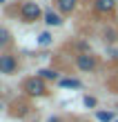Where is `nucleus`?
Masks as SVG:
<instances>
[{
    "mask_svg": "<svg viewBox=\"0 0 118 122\" xmlns=\"http://www.w3.org/2000/svg\"><path fill=\"white\" fill-rule=\"evenodd\" d=\"M22 91L29 98H42V96H47V82L38 76H29L22 82Z\"/></svg>",
    "mask_w": 118,
    "mask_h": 122,
    "instance_id": "nucleus-1",
    "label": "nucleus"
},
{
    "mask_svg": "<svg viewBox=\"0 0 118 122\" xmlns=\"http://www.w3.org/2000/svg\"><path fill=\"white\" fill-rule=\"evenodd\" d=\"M73 64H76V69H80V71H94V69H98V58H96L91 51H87V53L78 51L76 58H73Z\"/></svg>",
    "mask_w": 118,
    "mask_h": 122,
    "instance_id": "nucleus-2",
    "label": "nucleus"
},
{
    "mask_svg": "<svg viewBox=\"0 0 118 122\" xmlns=\"http://www.w3.org/2000/svg\"><path fill=\"white\" fill-rule=\"evenodd\" d=\"M20 18H22L25 22H38V20L42 18V9L36 2L27 0V2L20 5Z\"/></svg>",
    "mask_w": 118,
    "mask_h": 122,
    "instance_id": "nucleus-3",
    "label": "nucleus"
},
{
    "mask_svg": "<svg viewBox=\"0 0 118 122\" xmlns=\"http://www.w3.org/2000/svg\"><path fill=\"white\" fill-rule=\"evenodd\" d=\"M16 69H18V58H16V56L0 53V73L11 76V73H16Z\"/></svg>",
    "mask_w": 118,
    "mask_h": 122,
    "instance_id": "nucleus-4",
    "label": "nucleus"
},
{
    "mask_svg": "<svg viewBox=\"0 0 118 122\" xmlns=\"http://www.w3.org/2000/svg\"><path fill=\"white\" fill-rule=\"evenodd\" d=\"M118 9V2L116 0H94V11L98 16H109Z\"/></svg>",
    "mask_w": 118,
    "mask_h": 122,
    "instance_id": "nucleus-5",
    "label": "nucleus"
},
{
    "mask_svg": "<svg viewBox=\"0 0 118 122\" xmlns=\"http://www.w3.org/2000/svg\"><path fill=\"white\" fill-rule=\"evenodd\" d=\"M78 2L80 0H54V7H56V11L60 13V16H69V13L76 11Z\"/></svg>",
    "mask_w": 118,
    "mask_h": 122,
    "instance_id": "nucleus-6",
    "label": "nucleus"
},
{
    "mask_svg": "<svg viewBox=\"0 0 118 122\" xmlns=\"http://www.w3.org/2000/svg\"><path fill=\"white\" fill-rule=\"evenodd\" d=\"M45 22L49 27H60L62 25V16L58 11H45Z\"/></svg>",
    "mask_w": 118,
    "mask_h": 122,
    "instance_id": "nucleus-7",
    "label": "nucleus"
},
{
    "mask_svg": "<svg viewBox=\"0 0 118 122\" xmlns=\"http://www.w3.org/2000/svg\"><path fill=\"white\" fill-rule=\"evenodd\" d=\"M58 84H60L62 89H80V87H83V82H80V80H73V78H60Z\"/></svg>",
    "mask_w": 118,
    "mask_h": 122,
    "instance_id": "nucleus-8",
    "label": "nucleus"
},
{
    "mask_svg": "<svg viewBox=\"0 0 118 122\" xmlns=\"http://www.w3.org/2000/svg\"><path fill=\"white\" fill-rule=\"evenodd\" d=\"M38 78H42L45 82H47V80H56V82L60 80V78H58V71H56V69H40V71H38Z\"/></svg>",
    "mask_w": 118,
    "mask_h": 122,
    "instance_id": "nucleus-9",
    "label": "nucleus"
},
{
    "mask_svg": "<svg viewBox=\"0 0 118 122\" xmlns=\"http://www.w3.org/2000/svg\"><path fill=\"white\" fill-rule=\"evenodd\" d=\"M11 31L9 29H5V27H0V49H5V47H9L11 45Z\"/></svg>",
    "mask_w": 118,
    "mask_h": 122,
    "instance_id": "nucleus-10",
    "label": "nucleus"
},
{
    "mask_svg": "<svg viewBox=\"0 0 118 122\" xmlns=\"http://www.w3.org/2000/svg\"><path fill=\"white\" fill-rule=\"evenodd\" d=\"M96 120L98 122H114V111H96Z\"/></svg>",
    "mask_w": 118,
    "mask_h": 122,
    "instance_id": "nucleus-11",
    "label": "nucleus"
},
{
    "mask_svg": "<svg viewBox=\"0 0 118 122\" xmlns=\"http://www.w3.org/2000/svg\"><path fill=\"white\" fill-rule=\"evenodd\" d=\"M38 45H40V47L51 45V33H49V31H42V33L38 36Z\"/></svg>",
    "mask_w": 118,
    "mask_h": 122,
    "instance_id": "nucleus-12",
    "label": "nucleus"
},
{
    "mask_svg": "<svg viewBox=\"0 0 118 122\" xmlns=\"http://www.w3.org/2000/svg\"><path fill=\"white\" fill-rule=\"evenodd\" d=\"M105 38H107V42L118 40V31H116V29H107V31H105Z\"/></svg>",
    "mask_w": 118,
    "mask_h": 122,
    "instance_id": "nucleus-13",
    "label": "nucleus"
},
{
    "mask_svg": "<svg viewBox=\"0 0 118 122\" xmlns=\"http://www.w3.org/2000/svg\"><path fill=\"white\" fill-rule=\"evenodd\" d=\"M98 104V100L91 98V96H85V107H89V109H94V107Z\"/></svg>",
    "mask_w": 118,
    "mask_h": 122,
    "instance_id": "nucleus-14",
    "label": "nucleus"
},
{
    "mask_svg": "<svg viewBox=\"0 0 118 122\" xmlns=\"http://www.w3.org/2000/svg\"><path fill=\"white\" fill-rule=\"evenodd\" d=\"M49 122H62L60 118H49Z\"/></svg>",
    "mask_w": 118,
    "mask_h": 122,
    "instance_id": "nucleus-15",
    "label": "nucleus"
},
{
    "mask_svg": "<svg viewBox=\"0 0 118 122\" xmlns=\"http://www.w3.org/2000/svg\"><path fill=\"white\" fill-rule=\"evenodd\" d=\"M0 2H5V0H0Z\"/></svg>",
    "mask_w": 118,
    "mask_h": 122,
    "instance_id": "nucleus-16",
    "label": "nucleus"
},
{
    "mask_svg": "<svg viewBox=\"0 0 118 122\" xmlns=\"http://www.w3.org/2000/svg\"><path fill=\"white\" fill-rule=\"evenodd\" d=\"M0 109H2V104H0Z\"/></svg>",
    "mask_w": 118,
    "mask_h": 122,
    "instance_id": "nucleus-17",
    "label": "nucleus"
},
{
    "mask_svg": "<svg viewBox=\"0 0 118 122\" xmlns=\"http://www.w3.org/2000/svg\"><path fill=\"white\" fill-rule=\"evenodd\" d=\"M114 122H118V120H114Z\"/></svg>",
    "mask_w": 118,
    "mask_h": 122,
    "instance_id": "nucleus-18",
    "label": "nucleus"
}]
</instances>
